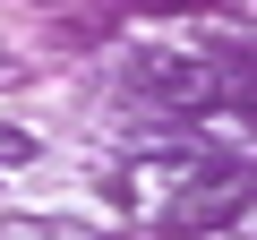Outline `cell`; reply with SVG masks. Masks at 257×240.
Listing matches in <instances>:
<instances>
[{
  "instance_id": "1",
  "label": "cell",
  "mask_w": 257,
  "mask_h": 240,
  "mask_svg": "<svg viewBox=\"0 0 257 240\" xmlns=\"http://www.w3.org/2000/svg\"><path fill=\"white\" fill-rule=\"evenodd\" d=\"M128 94L155 103V111H223V60H197V52H138L128 60Z\"/></svg>"
},
{
  "instance_id": "2",
  "label": "cell",
  "mask_w": 257,
  "mask_h": 240,
  "mask_svg": "<svg viewBox=\"0 0 257 240\" xmlns=\"http://www.w3.org/2000/svg\"><path fill=\"white\" fill-rule=\"evenodd\" d=\"M248 197H257V180L240 172V163H197L172 197H163V231H180V240H197V231H223V223H240L248 214Z\"/></svg>"
},
{
  "instance_id": "3",
  "label": "cell",
  "mask_w": 257,
  "mask_h": 240,
  "mask_svg": "<svg viewBox=\"0 0 257 240\" xmlns=\"http://www.w3.org/2000/svg\"><path fill=\"white\" fill-rule=\"evenodd\" d=\"M0 240H103L77 214H0Z\"/></svg>"
},
{
  "instance_id": "4",
  "label": "cell",
  "mask_w": 257,
  "mask_h": 240,
  "mask_svg": "<svg viewBox=\"0 0 257 240\" xmlns=\"http://www.w3.org/2000/svg\"><path fill=\"white\" fill-rule=\"evenodd\" d=\"M43 146H35V129H18V120H0V163H35Z\"/></svg>"
},
{
  "instance_id": "5",
  "label": "cell",
  "mask_w": 257,
  "mask_h": 240,
  "mask_svg": "<svg viewBox=\"0 0 257 240\" xmlns=\"http://www.w3.org/2000/svg\"><path fill=\"white\" fill-rule=\"evenodd\" d=\"M18 77H26V60H18L9 43H0V86H18Z\"/></svg>"
}]
</instances>
